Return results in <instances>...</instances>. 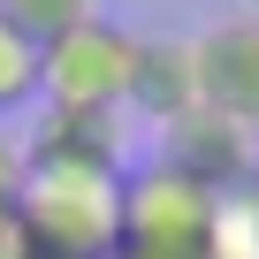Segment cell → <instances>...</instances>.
Instances as JSON below:
<instances>
[{
	"instance_id": "6da1fadb",
	"label": "cell",
	"mask_w": 259,
	"mask_h": 259,
	"mask_svg": "<svg viewBox=\"0 0 259 259\" xmlns=\"http://www.w3.org/2000/svg\"><path fill=\"white\" fill-rule=\"evenodd\" d=\"M122 176L130 168L23 160L16 213H23L38 259H114V236H122Z\"/></svg>"
},
{
	"instance_id": "7a4b0ae2",
	"label": "cell",
	"mask_w": 259,
	"mask_h": 259,
	"mask_svg": "<svg viewBox=\"0 0 259 259\" xmlns=\"http://www.w3.org/2000/svg\"><path fill=\"white\" fill-rule=\"evenodd\" d=\"M213 213H221V191H206L198 176L153 160L138 176H122L114 259H213Z\"/></svg>"
},
{
	"instance_id": "3957f363",
	"label": "cell",
	"mask_w": 259,
	"mask_h": 259,
	"mask_svg": "<svg viewBox=\"0 0 259 259\" xmlns=\"http://www.w3.org/2000/svg\"><path fill=\"white\" fill-rule=\"evenodd\" d=\"M130 76H138V38L114 31L107 16H92V23L38 46V92L61 114H122Z\"/></svg>"
},
{
	"instance_id": "277c9868",
	"label": "cell",
	"mask_w": 259,
	"mask_h": 259,
	"mask_svg": "<svg viewBox=\"0 0 259 259\" xmlns=\"http://www.w3.org/2000/svg\"><path fill=\"white\" fill-rule=\"evenodd\" d=\"M191 61H198V107L259 138V16L213 23L206 38H191Z\"/></svg>"
},
{
	"instance_id": "5b68a950",
	"label": "cell",
	"mask_w": 259,
	"mask_h": 259,
	"mask_svg": "<svg viewBox=\"0 0 259 259\" xmlns=\"http://www.w3.org/2000/svg\"><path fill=\"white\" fill-rule=\"evenodd\" d=\"M160 160L198 176L206 191H236V183H251V130H236L213 107H191L176 130H160Z\"/></svg>"
},
{
	"instance_id": "8992f818",
	"label": "cell",
	"mask_w": 259,
	"mask_h": 259,
	"mask_svg": "<svg viewBox=\"0 0 259 259\" xmlns=\"http://www.w3.org/2000/svg\"><path fill=\"white\" fill-rule=\"evenodd\" d=\"M130 107H138L153 130H176V122L198 107V61H191V38H138Z\"/></svg>"
},
{
	"instance_id": "52a82bcc",
	"label": "cell",
	"mask_w": 259,
	"mask_h": 259,
	"mask_svg": "<svg viewBox=\"0 0 259 259\" xmlns=\"http://www.w3.org/2000/svg\"><path fill=\"white\" fill-rule=\"evenodd\" d=\"M23 160H76V168H122V114H61L46 107Z\"/></svg>"
},
{
	"instance_id": "ba28073f",
	"label": "cell",
	"mask_w": 259,
	"mask_h": 259,
	"mask_svg": "<svg viewBox=\"0 0 259 259\" xmlns=\"http://www.w3.org/2000/svg\"><path fill=\"white\" fill-rule=\"evenodd\" d=\"M23 99H38V38L0 8V114H16Z\"/></svg>"
},
{
	"instance_id": "9c48e42d",
	"label": "cell",
	"mask_w": 259,
	"mask_h": 259,
	"mask_svg": "<svg viewBox=\"0 0 259 259\" xmlns=\"http://www.w3.org/2000/svg\"><path fill=\"white\" fill-rule=\"evenodd\" d=\"M213 259H259V176L221 191V213H213Z\"/></svg>"
},
{
	"instance_id": "30bf717a",
	"label": "cell",
	"mask_w": 259,
	"mask_h": 259,
	"mask_svg": "<svg viewBox=\"0 0 259 259\" xmlns=\"http://www.w3.org/2000/svg\"><path fill=\"white\" fill-rule=\"evenodd\" d=\"M0 8H8L38 46L61 38V31H76V23H92V0H0Z\"/></svg>"
},
{
	"instance_id": "8fae6325",
	"label": "cell",
	"mask_w": 259,
	"mask_h": 259,
	"mask_svg": "<svg viewBox=\"0 0 259 259\" xmlns=\"http://www.w3.org/2000/svg\"><path fill=\"white\" fill-rule=\"evenodd\" d=\"M0 259H38V244H31V229H23L16 206H0Z\"/></svg>"
},
{
	"instance_id": "7c38bea8",
	"label": "cell",
	"mask_w": 259,
	"mask_h": 259,
	"mask_svg": "<svg viewBox=\"0 0 259 259\" xmlns=\"http://www.w3.org/2000/svg\"><path fill=\"white\" fill-rule=\"evenodd\" d=\"M16 191H23V145L0 138V206H16Z\"/></svg>"
},
{
	"instance_id": "4fadbf2b",
	"label": "cell",
	"mask_w": 259,
	"mask_h": 259,
	"mask_svg": "<svg viewBox=\"0 0 259 259\" xmlns=\"http://www.w3.org/2000/svg\"><path fill=\"white\" fill-rule=\"evenodd\" d=\"M244 8H251V16H259V0H244Z\"/></svg>"
}]
</instances>
